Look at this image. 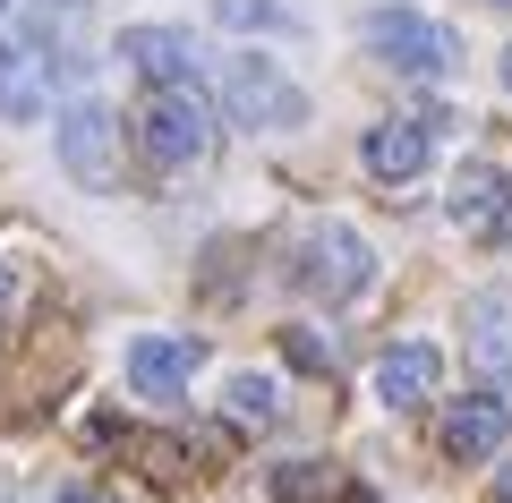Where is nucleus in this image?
<instances>
[{
  "instance_id": "f257e3e1",
  "label": "nucleus",
  "mask_w": 512,
  "mask_h": 503,
  "mask_svg": "<svg viewBox=\"0 0 512 503\" xmlns=\"http://www.w3.org/2000/svg\"><path fill=\"white\" fill-rule=\"evenodd\" d=\"M222 111H231V128L291 137V128H308V86H299L282 60H265V52L248 43V52L222 60Z\"/></svg>"
},
{
  "instance_id": "f03ea898",
  "label": "nucleus",
  "mask_w": 512,
  "mask_h": 503,
  "mask_svg": "<svg viewBox=\"0 0 512 503\" xmlns=\"http://www.w3.org/2000/svg\"><path fill=\"white\" fill-rule=\"evenodd\" d=\"M359 43L393 77H453L461 69V35L444 18H427V9H410V0H376L359 18Z\"/></svg>"
},
{
  "instance_id": "7ed1b4c3",
  "label": "nucleus",
  "mask_w": 512,
  "mask_h": 503,
  "mask_svg": "<svg viewBox=\"0 0 512 503\" xmlns=\"http://www.w3.org/2000/svg\"><path fill=\"white\" fill-rule=\"evenodd\" d=\"M291 282L325 307H350L376 290V248H367L350 222H308L299 231V256H291Z\"/></svg>"
},
{
  "instance_id": "20e7f679",
  "label": "nucleus",
  "mask_w": 512,
  "mask_h": 503,
  "mask_svg": "<svg viewBox=\"0 0 512 503\" xmlns=\"http://www.w3.org/2000/svg\"><path fill=\"white\" fill-rule=\"evenodd\" d=\"M52 145H60V171H69L77 188H94V197H120V180H128L120 111H103V103H69V111L52 120Z\"/></svg>"
},
{
  "instance_id": "39448f33",
  "label": "nucleus",
  "mask_w": 512,
  "mask_h": 503,
  "mask_svg": "<svg viewBox=\"0 0 512 503\" xmlns=\"http://www.w3.org/2000/svg\"><path fill=\"white\" fill-rule=\"evenodd\" d=\"M137 137H146V154L163 162V171H197L205 154H214V103H205V86H154L146 111H137Z\"/></svg>"
},
{
  "instance_id": "423d86ee",
  "label": "nucleus",
  "mask_w": 512,
  "mask_h": 503,
  "mask_svg": "<svg viewBox=\"0 0 512 503\" xmlns=\"http://www.w3.org/2000/svg\"><path fill=\"white\" fill-rule=\"evenodd\" d=\"M444 214H453V231L478 239V248H512V171L504 162H461Z\"/></svg>"
},
{
  "instance_id": "0eeeda50",
  "label": "nucleus",
  "mask_w": 512,
  "mask_h": 503,
  "mask_svg": "<svg viewBox=\"0 0 512 503\" xmlns=\"http://www.w3.org/2000/svg\"><path fill=\"white\" fill-rule=\"evenodd\" d=\"M436 444H444V461H495V452L512 444V401L504 393H461V401H444V418H436Z\"/></svg>"
},
{
  "instance_id": "6e6552de",
  "label": "nucleus",
  "mask_w": 512,
  "mask_h": 503,
  "mask_svg": "<svg viewBox=\"0 0 512 503\" xmlns=\"http://www.w3.org/2000/svg\"><path fill=\"white\" fill-rule=\"evenodd\" d=\"M461 359L495 384H512V290H470L461 299Z\"/></svg>"
},
{
  "instance_id": "1a4fd4ad",
  "label": "nucleus",
  "mask_w": 512,
  "mask_h": 503,
  "mask_svg": "<svg viewBox=\"0 0 512 503\" xmlns=\"http://www.w3.org/2000/svg\"><path fill=\"white\" fill-rule=\"evenodd\" d=\"M436 128L444 120H376L359 137V162H367V180H384V188H410L436 162Z\"/></svg>"
},
{
  "instance_id": "9d476101",
  "label": "nucleus",
  "mask_w": 512,
  "mask_h": 503,
  "mask_svg": "<svg viewBox=\"0 0 512 503\" xmlns=\"http://www.w3.org/2000/svg\"><path fill=\"white\" fill-rule=\"evenodd\" d=\"M120 60L146 86H197V35L188 26H163V18H146V26H120Z\"/></svg>"
},
{
  "instance_id": "9b49d317",
  "label": "nucleus",
  "mask_w": 512,
  "mask_h": 503,
  "mask_svg": "<svg viewBox=\"0 0 512 503\" xmlns=\"http://www.w3.org/2000/svg\"><path fill=\"white\" fill-rule=\"evenodd\" d=\"M197 367H205V342H188V333H137V342H128V384H137L146 401L188 393Z\"/></svg>"
},
{
  "instance_id": "f8f14e48",
  "label": "nucleus",
  "mask_w": 512,
  "mask_h": 503,
  "mask_svg": "<svg viewBox=\"0 0 512 503\" xmlns=\"http://www.w3.org/2000/svg\"><path fill=\"white\" fill-rule=\"evenodd\" d=\"M444 384V350L436 342H393L376 359V401L384 410H419V401H436Z\"/></svg>"
},
{
  "instance_id": "ddd939ff",
  "label": "nucleus",
  "mask_w": 512,
  "mask_h": 503,
  "mask_svg": "<svg viewBox=\"0 0 512 503\" xmlns=\"http://www.w3.org/2000/svg\"><path fill=\"white\" fill-rule=\"evenodd\" d=\"M43 111H52V60L35 43H0V120L35 128Z\"/></svg>"
},
{
  "instance_id": "4468645a",
  "label": "nucleus",
  "mask_w": 512,
  "mask_h": 503,
  "mask_svg": "<svg viewBox=\"0 0 512 503\" xmlns=\"http://www.w3.org/2000/svg\"><path fill=\"white\" fill-rule=\"evenodd\" d=\"M222 410H231V427L274 435V427H282V384H274V376H256V367H239V376L222 384Z\"/></svg>"
},
{
  "instance_id": "2eb2a0df",
  "label": "nucleus",
  "mask_w": 512,
  "mask_h": 503,
  "mask_svg": "<svg viewBox=\"0 0 512 503\" xmlns=\"http://www.w3.org/2000/svg\"><path fill=\"white\" fill-rule=\"evenodd\" d=\"M231 35H299V0H214Z\"/></svg>"
},
{
  "instance_id": "dca6fc26",
  "label": "nucleus",
  "mask_w": 512,
  "mask_h": 503,
  "mask_svg": "<svg viewBox=\"0 0 512 503\" xmlns=\"http://www.w3.org/2000/svg\"><path fill=\"white\" fill-rule=\"evenodd\" d=\"M282 359L308 367V376H333V342L316 333V324H291V333H282Z\"/></svg>"
},
{
  "instance_id": "f3484780",
  "label": "nucleus",
  "mask_w": 512,
  "mask_h": 503,
  "mask_svg": "<svg viewBox=\"0 0 512 503\" xmlns=\"http://www.w3.org/2000/svg\"><path fill=\"white\" fill-rule=\"evenodd\" d=\"M60 503H111V495H94V486H60Z\"/></svg>"
},
{
  "instance_id": "a211bd4d",
  "label": "nucleus",
  "mask_w": 512,
  "mask_h": 503,
  "mask_svg": "<svg viewBox=\"0 0 512 503\" xmlns=\"http://www.w3.org/2000/svg\"><path fill=\"white\" fill-rule=\"evenodd\" d=\"M495 77H504V94H512V43H504V60H495Z\"/></svg>"
},
{
  "instance_id": "6ab92c4d",
  "label": "nucleus",
  "mask_w": 512,
  "mask_h": 503,
  "mask_svg": "<svg viewBox=\"0 0 512 503\" xmlns=\"http://www.w3.org/2000/svg\"><path fill=\"white\" fill-rule=\"evenodd\" d=\"M0 307H9V273H0Z\"/></svg>"
},
{
  "instance_id": "aec40b11",
  "label": "nucleus",
  "mask_w": 512,
  "mask_h": 503,
  "mask_svg": "<svg viewBox=\"0 0 512 503\" xmlns=\"http://www.w3.org/2000/svg\"><path fill=\"white\" fill-rule=\"evenodd\" d=\"M0 9H9V0H0Z\"/></svg>"
}]
</instances>
